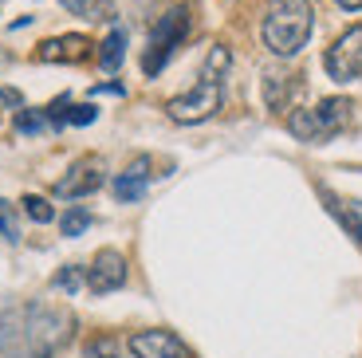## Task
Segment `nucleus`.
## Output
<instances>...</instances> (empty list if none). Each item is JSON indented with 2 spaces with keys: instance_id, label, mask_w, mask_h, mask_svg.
I'll list each match as a JSON object with an SVG mask.
<instances>
[{
  "instance_id": "f257e3e1",
  "label": "nucleus",
  "mask_w": 362,
  "mask_h": 358,
  "mask_svg": "<svg viewBox=\"0 0 362 358\" xmlns=\"http://www.w3.org/2000/svg\"><path fill=\"white\" fill-rule=\"evenodd\" d=\"M71 339V315L47 304H24L0 311V354L4 358H55Z\"/></svg>"
},
{
  "instance_id": "f03ea898",
  "label": "nucleus",
  "mask_w": 362,
  "mask_h": 358,
  "mask_svg": "<svg viewBox=\"0 0 362 358\" xmlns=\"http://www.w3.org/2000/svg\"><path fill=\"white\" fill-rule=\"evenodd\" d=\"M228 63H233V55H228V47H213L205 59V67H201V79L193 83L185 95H177V99L165 103V115L173 118V122L181 126H193V122H205V118H213L221 110V99H225V71Z\"/></svg>"
},
{
  "instance_id": "7ed1b4c3",
  "label": "nucleus",
  "mask_w": 362,
  "mask_h": 358,
  "mask_svg": "<svg viewBox=\"0 0 362 358\" xmlns=\"http://www.w3.org/2000/svg\"><path fill=\"white\" fill-rule=\"evenodd\" d=\"M311 4L308 0H268L264 8V20H260V36H264V47L280 59H291L308 47L311 40Z\"/></svg>"
},
{
  "instance_id": "20e7f679",
  "label": "nucleus",
  "mask_w": 362,
  "mask_h": 358,
  "mask_svg": "<svg viewBox=\"0 0 362 358\" xmlns=\"http://www.w3.org/2000/svg\"><path fill=\"white\" fill-rule=\"evenodd\" d=\"M351 115H354V103L343 99V95H335V99H323L315 110H296V115H288V130L299 142L319 146V142H327V138H335L339 130L351 122Z\"/></svg>"
},
{
  "instance_id": "39448f33",
  "label": "nucleus",
  "mask_w": 362,
  "mask_h": 358,
  "mask_svg": "<svg viewBox=\"0 0 362 358\" xmlns=\"http://www.w3.org/2000/svg\"><path fill=\"white\" fill-rule=\"evenodd\" d=\"M185 36H189V8H185V4H173V8L154 24V32H150V47H146V55H142V71L154 79L165 63H170V55L181 47Z\"/></svg>"
},
{
  "instance_id": "423d86ee",
  "label": "nucleus",
  "mask_w": 362,
  "mask_h": 358,
  "mask_svg": "<svg viewBox=\"0 0 362 358\" xmlns=\"http://www.w3.org/2000/svg\"><path fill=\"white\" fill-rule=\"evenodd\" d=\"M323 67L335 83H354L362 75V24L346 28L335 44L327 47L323 55Z\"/></svg>"
},
{
  "instance_id": "0eeeda50",
  "label": "nucleus",
  "mask_w": 362,
  "mask_h": 358,
  "mask_svg": "<svg viewBox=\"0 0 362 358\" xmlns=\"http://www.w3.org/2000/svg\"><path fill=\"white\" fill-rule=\"evenodd\" d=\"M87 287L95 296H110L118 287H127V256L115 248H103L87 268Z\"/></svg>"
},
{
  "instance_id": "6e6552de",
  "label": "nucleus",
  "mask_w": 362,
  "mask_h": 358,
  "mask_svg": "<svg viewBox=\"0 0 362 358\" xmlns=\"http://www.w3.org/2000/svg\"><path fill=\"white\" fill-rule=\"evenodd\" d=\"M103 181H107L103 178V161L99 158H83V161H75L64 178L55 181V197H64V201L87 197V193L103 189Z\"/></svg>"
},
{
  "instance_id": "1a4fd4ad",
  "label": "nucleus",
  "mask_w": 362,
  "mask_h": 358,
  "mask_svg": "<svg viewBox=\"0 0 362 358\" xmlns=\"http://www.w3.org/2000/svg\"><path fill=\"white\" fill-rule=\"evenodd\" d=\"M130 354L134 358H193V350L173 331H138L130 335Z\"/></svg>"
},
{
  "instance_id": "9d476101",
  "label": "nucleus",
  "mask_w": 362,
  "mask_h": 358,
  "mask_svg": "<svg viewBox=\"0 0 362 358\" xmlns=\"http://www.w3.org/2000/svg\"><path fill=\"white\" fill-rule=\"evenodd\" d=\"M87 55H90L87 36H55V40H44V44L36 47L40 63H83Z\"/></svg>"
},
{
  "instance_id": "9b49d317",
  "label": "nucleus",
  "mask_w": 362,
  "mask_h": 358,
  "mask_svg": "<svg viewBox=\"0 0 362 358\" xmlns=\"http://www.w3.org/2000/svg\"><path fill=\"white\" fill-rule=\"evenodd\" d=\"M146 185H150V158H138V161H130L127 170L118 173L115 181H110V189H115V197L118 201H138L146 193Z\"/></svg>"
},
{
  "instance_id": "f8f14e48",
  "label": "nucleus",
  "mask_w": 362,
  "mask_h": 358,
  "mask_svg": "<svg viewBox=\"0 0 362 358\" xmlns=\"http://www.w3.org/2000/svg\"><path fill=\"white\" fill-rule=\"evenodd\" d=\"M323 201H327V209L339 216V224L362 244V201H346V197H335V193H323Z\"/></svg>"
},
{
  "instance_id": "ddd939ff",
  "label": "nucleus",
  "mask_w": 362,
  "mask_h": 358,
  "mask_svg": "<svg viewBox=\"0 0 362 358\" xmlns=\"http://www.w3.org/2000/svg\"><path fill=\"white\" fill-rule=\"evenodd\" d=\"M291 91L299 95V83L291 79V75H280V71H268V75H264V103H268L272 110H288Z\"/></svg>"
},
{
  "instance_id": "4468645a",
  "label": "nucleus",
  "mask_w": 362,
  "mask_h": 358,
  "mask_svg": "<svg viewBox=\"0 0 362 358\" xmlns=\"http://www.w3.org/2000/svg\"><path fill=\"white\" fill-rule=\"evenodd\" d=\"M127 59V28H110V36L99 44V67L103 71H118Z\"/></svg>"
},
{
  "instance_id": "2eb2a0df",
  "label": "nucleus",
  "mask_w": 362,
  "mask_h": 358,
  "mask_svg": "<svg viewBox=\"0 0 362 358\" xmlns=\"http://www.w3.org/2000/svg\"><path fill=\"white\" fill-rule=\"evenodd\" d=\"M59 4L83 20H107L110 16V0H59Z\"/></svg>"
},
{
  "instance_id": "dca6fc26",
  "label": "nucleus",
  "mask_w": 362,
  "mask_h": 358,
  "mask_svg": "<svg viewBox=\"0 0 362 358\" xmlns=\"http://www.w3.org/2000/svg\"><path fill=\"white\" fill-rule=\"evenodd\" d=\"M90 224H95V213H90V209H83V205H75V209H67V213H64L59 229H64V236H83Z\"/></svg>"
},
{
  "instance_id": "f3484780",
  "label": "nucleus",
  "mask_w": 362,
  "mask_h": 358,
  "mask_svg": "<svg viewBox=\"0 0 362 358\" xmlns=\"http://www.w3.org/2000/svg\"><path fill=\"white\" fill-rule=\"evenodd\" d=\"M44 126H47V115H44V110L20 107V115H16V130H20V134H44Z\"/></svg>"
},
{
  "instance_id": "a211bd4d",
  "label": "nucleus",
  "mask_w": 362,
  "mask_h": 358,
  "mask_svg": "<svg viewBox=\"0 0 362 358\" xmlns=\"http://www.w3.org/2000/svg\"><path fill=\"white\" fill-rule=\"evenodd\" d=\"M24 213L32 216L36 224H52V221H55V209H52V201H47V197H32V193L24 197Z\"/></svg>"
},
{
  "instance_id": "6ab92c4d",
  "label": "nucleus",
  "mask_w": 362,
  "mask_h": 358,
  "mask_svg": "<svg viewBox=\"0 0 362 358\" xmlns=\"http://www.w3.org/2000/svg\"><path fill=\"white\" fill-rule=\"evenodd\" d=\"M52 284L59 287V291H67V296H75V291L83 287V272L75 268V264H67L64 272H55V279H52Z\"/></svg>"
},
{
  "instance_id": "aec40b11",
  "label": "nucleus",
  "mask_w": 362,
  "mask_h": 358,
  "mask_svg": "<svg viewBox=\"0 0 362 358\" xmlns=\"http://www.w3.org/2000/svg\"><path fill=\"white\" fill-rule=\"evenodd\" d=\"M87 354H90V358H127V354H122V347H118V339H107V335L90 342Z\"/></svg>"
},
{
  "instance_id": "412c9836",
  "label": "nucleus",
  "mask_w": 362,
  "mask_h": 358,
  "mask_svg": "<svg viewBox=\"0 0 362 358\" xmlns=\"http://www.w3.org/2000/svg\"><path fill=\"white\" fill-rule=\"evenodd\" d=\"M0 236H4L8 244L20 241V229H16V216H12V205H8V201H0Z\"/></svg>"
},
{
  "instance_id": "4be33fe9",
  "label": "nucleus",
  "mask_w": 362,
  "mask_h": 358,
  "mask_svg": "<svg viewBox=\"0 0 362 358\" xmlns=\"http://www.w3.org/2000/svg\"><path fill=\"white\" fill-rule=\"evenodd\" d=\"M99 118V107L95 103H79V107H67V122L71 126H90Z\"/></svg>"
},
{
  "instance_id": "5701e85b",
  "label": "nucleus",
  "mask_w": 362,
  "mask_h": 358,
  "mask_svg": "<svg viewBox=\"0 0 362 358\" xmlns=\"http://www.w3.org/2000/svg\"><path fill=\"white\" fill-rule=\"evenodd\" d=\"M0 103H4V107H24V99H20V91H12V87H0Z\"/></svg>"
},
{
  "instance_id": "b1692460",
  "label": "nucleus",
  "mask_w": 362,
  "mask_h": 358,
  "mask_svg": "<svg viewBox=\"0 0 362 358\" xmlns=\"http://www.w3.org/2000/svg\"><path fill=\"white\" fill-rule=\"evenodd\" d=\"M90 95H127V87H122V83H103V87H95Z\"/></svg>"
},
{
  "instance_id": "393cba45",
  "label": "nucleus",
  "mask_w": 362,
  "mask_h": 358,
  "mask_svg": "<svg viewBox=\"0 0 362 358\" xmlns=\"http://www.w3.org/2000/svg\"><path fill=\"white\" fill-rule=\"evenodd\" d=\"M339 8H346V12H358V8H362V0H339Z\"/></svg>"
}]
</instances>
